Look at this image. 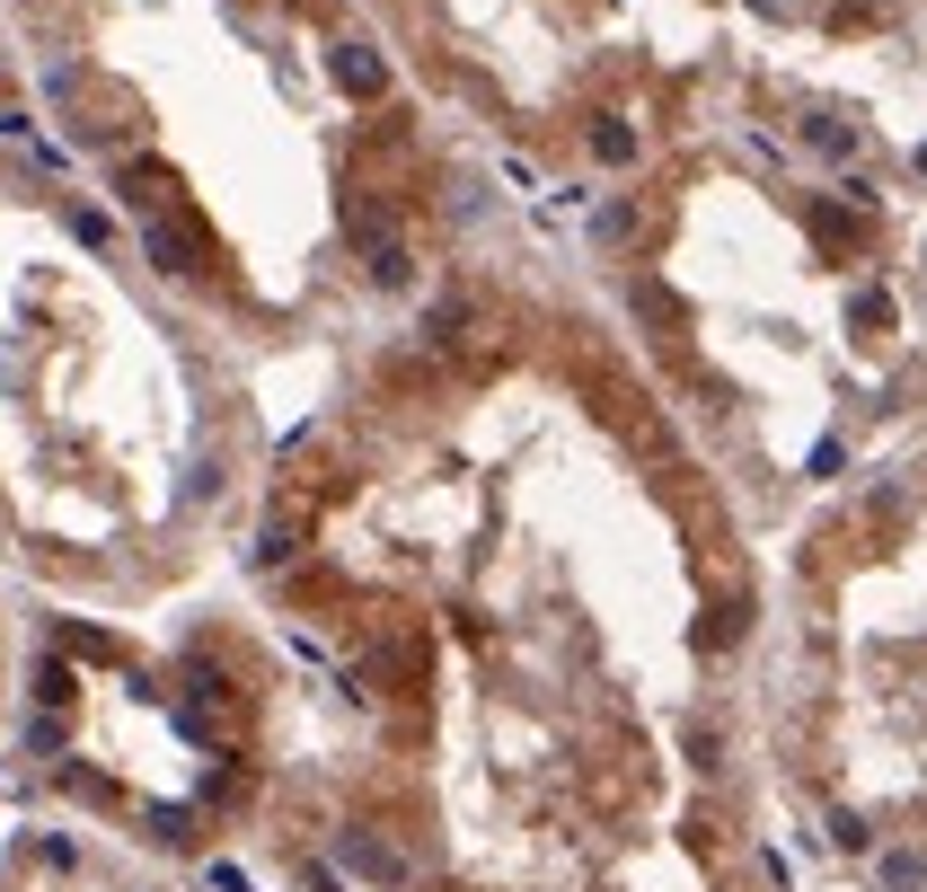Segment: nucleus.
<instances>
[{"label": "nucleus", "mask_w": 927, "mask_h": 892, "mask_svg": "<svg viewBox=\"0 0 927 892\" xmlns=\"http://www.w3.org/2000/svg\"><path fill=\"white\" fill-rule=\"evenodd\" d=\"M830 849H848V857H866V849H875V822L839 804V813H830Z\"/></svg>", "instance_id": "obj_1"}, {"label": "nucleus", "mask_w": 927, "mask_h": 892, "mask_svg": "<svg viewBox=\"0 0 927 892\" xmlns=\"http://www.w3.org/2000/svg\"><path fill=\"white\" fill-rule=\"evenodd\" d=\"M875 875H884V892H919V884H927V857H910V849H892V857H884Z\"/></svg>", "instance_id": "obj_2"}, {"label": "nucleus", "mask_w": 927, "mask_h": 892, "mask_svg": "<svg viewBox=\"0 0 927 892\" xmlns=\"http://www.w3.org/2000/svg\"><path fill=\"white\" fill-rule=\"evenodd\" d=\"M592 150H601V159L618 168V159H636V133L618 125V116H601V125H592Z\"/></svg>", "instance_id": "obj_3"}, {"label": "nucleus", "mask_w": 927, "mask_h": 892, "mask_svg": "<svg viewBox=\"0 0 927 892\" xmlns=\"http://www.w3.org/2000/svg\"><path fill=\"white\" fill-rule=\"evenodd\" d=\"M812 150H830V159H848V150H857V125H839V116H812Z\"/></svg>", "instance_id": "obj_4"}, {"label": "nucleus", "mask_w": 927, "mask_h": 892, "mask_svg": "<svg viewBox=\"0 0 927 892\" xmlns=\"http://www.w3.org/2000/svg\"><path fill=\"white\" fill-rule=\"evenodd\" d=\"M839 469H848V442L821 433V442H812V478H839Z\"/></svg>", "instance_id": "obj_5"}]
</instances>
